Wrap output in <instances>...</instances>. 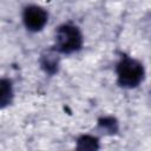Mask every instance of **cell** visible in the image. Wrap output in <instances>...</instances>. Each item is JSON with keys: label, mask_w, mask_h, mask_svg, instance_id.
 I'll return each instance as SVG.
<instances>
[{"label": "cell", "mask_w": 151, "mask_h": 151, "mask_svg": "<svg viewBox=\"0 0 151 151\" xmlns=\"http://www.w3.org/2000/svg\"><path fill=\"white\" fill-rule=\"evenodd\" d=\"M117 84L126 90L138 87L145 78V68L142 61L122 52L114 67Z\"/></svg>", "instance_id": "cell-1"}, {"label": "cell", "mask_w": 151, "mask_h": 151, "mask_svg": "<svg viewBox=\"0 0 151 151\" xmlns=\"http://www.w3.org/2000/svg\"><path fill=\"white\" fill-rule=\"evenodd\" d=\"M84 45V35L79 26L72 22H64L54 31L53 48L59 54H72L81 50Z\"/></svg>", "instance_id": "cell-2"}, {"label": "cell", "mask_w": 151, "mask_h": 151, "mask_svg": "<svg viewBox=\"0 0 151 151\" xmlns=\"http://www.w3.org/2000/svg\"><path fill=\"white\" fill-rule=\"evenodd\" d=\"M22 24L29 32L37 33L44 29L48 21V12L39 5H27L22 9Z\"/></svg>", "instance_id": "cell-3"}, {"label": "cell", "mask_w": 151, "mask_h": 151, "mask_svg": "<svg viewBox=\"0 0 151 151\" xmlns=\"http://www.w3.org/2000/svg\"><path fill=\"white\" fill-rule=\"evenodd\" d=\"M59 53L52 47L51 50H46L40 54L39 58V65L41 70L48 74V76H54L59 71Z\"/></svg>", "instance_id": "cell-4"}, {"label": "cell", "mask_w": 151, "mask_h": 151, "mask_svg": "<svg viewBox=\"0 0 151 151\" xmlns=\"http://www.w3.org/2000/svg\"><path fill=\"white\" fill-rule=\"evenodd\" d=\"M14 97L13 85L12 81L7 78H2L0 81V107L5 109L6 106L11 105Z\"/></svg>", "instance_id": "cell-5"}, {"label": "cell", "mask_w": 151, "mask_h": 151, "mask_svg": "<svg viewBox=\"0 0 151 151\" xmlns=\"http://www.w3.org/2000/svg\"><path fill=\"white\" fill-rule=\"evenodd\" d=\"M98 129L105 134H116L119 131V124L114 117L104 116L98 119Z\"/></svg>", "instance_id": "cell-6"}, {"label": "cell", "mask_w": 151, "mask_h": 151, "mask_svg": "<svg viewBox=\"0 0 151 151\" xmlns=\"http://www.w3.org/2000/svg\"><path fill=\"white\" fill-rule=\"evenodd\" d=\"M99 147V139L96 136L81 134L77 138V150H98Z\"/></svg>", "instance_id": "cell-7"}]
</instances>
